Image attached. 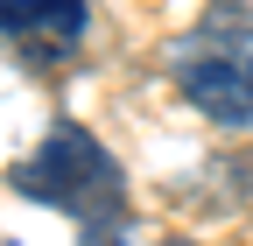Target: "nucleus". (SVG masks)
I'll return each mask as SVG.
<instances>
[{
	"label": "nucleus",
	"instance_id": "obj_1",
	"mask_svg": "<svg viewBox=\"0 0 253 246\" xmlns=\"http://www.w3.org/2000/svg\"><path fill=\"white\" fill-rule=\"evenodd\" d=\"M14 190L49 204V211H63V218H78L84 232L91 225H126V169L78 120H56L49 127V141L14 169Z\"/></svg>",
	"mask_w": 253,
	"mask_h": 246
},
{
	"label": "nucleus",
	"instance_id": "obj_2",
	"mask_svg": "<svg viewBox=\"0 0 253 246\" xmlns=\"http://www.w3.org/2000/svg\"><path fill=\"white\" fill-rule=\"evenodd\" d=\"M169 71H176V91L211 127H225V134L253 127V21H239V14L197 21L169 49Z\"/></svg>",
	"mask_w": 253,
	"mask_h": 246
},
{
	"label": "nucleus",
	"instance_id": "obj_3",
	"mask_svg": "<svg viewBox=\"0 0 253 246\" xmlns=\"http://www.w3.org/2000/svg\"><path fill=\"white\" fill-rule=\"evenodd\" d=\"M91 28L84 0H0V49L28 71H56L71 64L78 42Z\"/></svg>",
	"mask_w": 253,
	"mask_h": 246
},
{
	"label": "nucleus",
	"instance_id": "obj_4",
	"mask_svg": "<svg viewBox=\"0 0 253 246\" xmlns=\"http://www.w3.org/2000/svg\"><path fill=\"white\" fill-rule=\"evenodd\" d=\"M84 246H126V225H91Z\"/></svg>",
	"mask_w": 253,
	"mask_h": 246
}]
</instances>
